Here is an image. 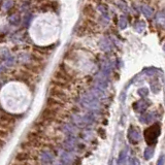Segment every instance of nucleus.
<instances>
[{"label": "nucleus", "mask_w": 165, "mask_h": 165, "mask_svg": "<svg viewBox=\"0 0 165 165\" xmlns=\"http://www.w3.org/2000/svg\"><path fill=\"white\" fill-rule=\"evenodd\" d=\"M52 159H53V156L50 152H43L41 155V160L43 162H50V161H52Z\"/></svg>", "instance_id": "3"}, {"label": "nucleus", "mask_w": 165, "mask_h": 165, "mask_svg": "<svg viewBox=\"0 0 165 165\" xmlns=\"http://www.w3.org/2000/svg\"><path fill=\"white\" fill-rule=\"evenodd\" d=\"M14 6V1L13 0H4L2 2V8L4 9H11Z\"/></svg>", "instance_id": "4"}, {"label": "nucleus", "mask_w": 165, "mask_h": 165, "mask_svg": "<svg viewBox=\"0 0 165 165\" xmlns=\"http://www.w3.org/2000/svg\"><path fill=\"white\" fill-rule=\"evenodd\" d=\"M90 1H93V2H95V3H100L101 2V0H90Z\"/></svg>", "instance_id": "7"}, {"label": "nucleus", "mask_w": 165, "mask_h": 165, "mask_svg": "<svg viewBox=\"0 0 165 165\" xmlns=\"http://www.w3.org/2000/svg\"><path fill=\"white\" fill-rule=\"evenodd\" d=\"M6 136V133L4 131H0V137L1 138H4Z\"/></svg>", "instance_id": "6"}, {"label": "nucleus", "mask_w": 165, "mask_h": 165, "mask_svg": "<svg viewBox=\"0 0 165 165\" xmlns=\"http://www.w3.org/2000/svg\"><path fill=\"white\" fill-rule=\"evenodd\" d=\"M83 14L88 18H95L96 17V11L94 9L92 4H85V6L83 7Z\"/></svg>", "instance_id": "1"}, {"label": "nucleus", "mask_w": 165, "mask_h": 165, "mask_svg": "<svg viewBox=\"0 0 165 165\" xmlns=\"http://www.w3.org/2000/svg\"><path fill=\"white\" fill-rule=\"evenodd\" d=\"M8 22L11 23V25H14V26H17V25L20 24V22H21V19H20V17L18 15H13L8 18Z\"/></svg>", "instance_id": "2"}, {"label": "nucleus", "mask_w": 165, "mask_h": 165, "mask_svg": "<svg viewBox=\"0 0 165 165\" xmlns=\"http://www.w3.org/2000/svg\"><path fill=\"white\" fill-rule=\"evenodd\" d=\"M28 157H29V155H28L26 152H20L19 154L17 155L16 159L17 160H27Z\"/></svg>", "instance_id": "5"}]
</instances>
